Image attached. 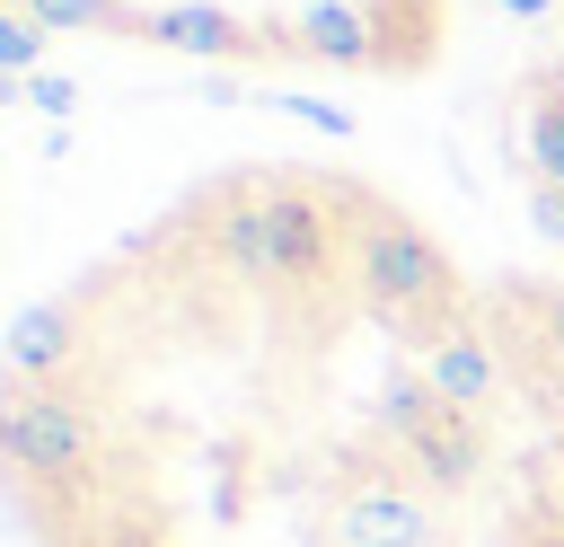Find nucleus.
Instances as JSON below:
<instances>
[{"label":"nucleus","instance_id":"1","mask_svg":"<svg viewBox=\"0 0 564 547\" xmlns=\"http://www.w3.org/2000/svg\"><path fill=\"white\" fill-rule=\"evenodd\" d=\"M494 459L485 282L352 168L247 159L9 326L26 547H485Z\"/></svg>","mask_w":564,"mask_h":547},{"label":"nucleus","instance_id":"2","mask_svg":"<svg viewBox=\"0 0 564 547\" xmlns=\"http://www.w3.org/2000/svg\"><path fill=\"white\" fill-rule=\"evenodd\" d=\"M502 362V459L485 547H564V282L511 274L485 291Z\"/></svg>","mask_w":564,"mask_h":547}]
</instances>
